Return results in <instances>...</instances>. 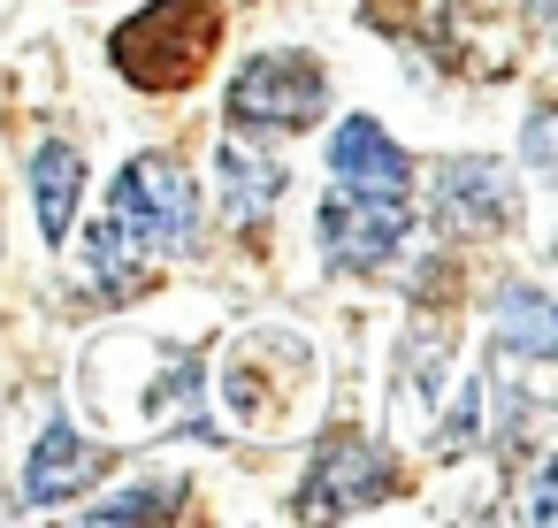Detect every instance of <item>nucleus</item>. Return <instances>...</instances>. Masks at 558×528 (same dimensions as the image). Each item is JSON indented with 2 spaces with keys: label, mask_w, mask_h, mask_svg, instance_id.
Listing matches in <instances>:
<instances>
[{
  "label": "nucleus",
  "mask_w": 558,
  "mask_h": 528,
  "mask_svg": "<svg viewBox=\"0 0 558 528\" xmlns=\"http://www.w3.org/2000/svg\"><path fill=\"white\" fill-rule=\"evenodd\" d=\"M390 490H398L390 452H383L375 436L337 429V436H322V444H314V459H306L299 513H367V505H383Z\"/></svg>",
  "instance_id": "obj_5"
},
{
  "label": "nucleus",
  "mask_w": 558,
  "mask_h": 528,
  "mask_svg": "<svg viewBox=\"0 0 558 528\" xmlns=\"http://www.w3.org/2000/svg\"><path fill=\"white\" fill-rule=\"evenodd\" d=\"M329 169H337V184H367V192H405L413 184V161L390 146V131L375 116H344L329 131Z\"/></svg>",
  "instance_id": "obj_8"
},
{
  "label": "nucleus",
  "mask_w": 558,
  "mask_h": 528,
  "mask_svg": "<svg viewBox=\"0 0 558 528\" xmlns=\"http://www.w3.org/2000/svg\"><path fill=\"white\" fill-rule=\"evenodd\" d=\"M215 47H222V9L215 0H154V9H138L108 39V62L138 93H184V85H199Z\"/></svg>",
  "instance_id": "obj_1"
},
{
  "label": "nucleus",
  "mask_w": 558,
  "mask_h": 528,
  "mask_svg": "<svg viewBox=\"0 0 558 528\" xmlns=\"http://www.w3.org/2000/svg\"><path fill=\"white\" fill-rule=\"evenodd\" d=\"M108 230L146 253V261H177L192 253V230H199V192L184 177L177 154H131L116 169V192H108Z\"/></svg>",
  "instance_id": "obj_2"
},
{
  "label": "nucleus",
  "mask_w": 558,
  "mask_h": 528,
  "mask_svg": "<svg viewBox=\"0 0 558 528\" xmlns=\"http://www.w3.org/2000/svg\"><path fill=\"white\" fill-rule=\"evenodd\" d=\"M329 108V77L314 55H253L230 77V123L238 131H306Z\"/></svg>",
  "instance_id": "obj_3"
},
{
  "label": "nucleus",
  "mask_w": 558,
  "mask_h": 528,
  "mask_svg": "<svg viewBox=\"0 0 558 528\" xmlns=\"http://www.w3.org/2000/svg\"><path fill=\"white\" fill-rule=\"evenodd\" d=\"M108 467V444H93L70 413H54L47 429H39V444H32V467H24V497L32 505H62V497H77L93 475Z\"/></svg>",
  "instance_id": "obj_7"
},
{
  "label": "nucleus",
  "mask_w": 558,
  "mask_h": 528,
  "mask_svg": "<svg viewBox=\"0 0 558 528\" xmlns=\"http://www.w3.org/2000/svg\"><path fill=\"white\" fill-rule=\"evenodd\" d=\"M215 177H222V207H230V223H260V215L276 207V192H283V161L260 154L253 139H222Z\"/></svg>",
  "instance_id": "obj_9"
},
{
  "label": "nucleus",
  "mask_w": 558,
  "mask_h": 528,
  "mask_svg": "<svg viewBox=\"0 0 558 528\" xmlns=\"http://www.w3.org/2000/svg\"><path fill=\"white\" fill-rule=\"evenodd\" d=\"M314 223H322V245H329L337 268H383V261H398V245L413 230V207H405V192L337 184Z\"/></svg>",
  "instance_id": "obj_4"
},
{
  "label": "nucleus",
  "mask_w": 558,
  "mask_h": 528,
  "mask_svg": "<svg viewBox=\"0 0 558 528\" xmlns=\"http://www.w3.org/2000/svg\"><path fill=\"white\" fill-rule=\"evenodd\" d=\"M177 505H184V482H138L123 497H100L85 520H169Z\"/></svg>",
  "instance_id": "obj_12"
},
{
  "label": "nucleus",
  "mask_w": 558,
  "mask_h": 528,
  "mask_svg": "<svg viewBox=\"0 0 558 528\" xmlns=\"http://www.w3.org/2000/svg\"><path fill=\"white\" fill-rule=\"evenodd\" d=\"M550 490H558V475H550V467H535V490H527V520H550Z\"/></svg>",
  "instance_id": "obj_14"
},
{
  "label": "nucleus",
  "mask_w": 558,
  "mask_h": 528,
  "mask_svg": "<svg viewBox=\"0 0 558 528\" xmlns=\"http://www.w3.org/2000/svg\"><path fill=\"white\" fill-rule=\"evenodd\" d=\"M436 223H451V230H512L520 192H512L505 161H482V154L436 161Z\"/></svg>",
  "instance_id": "obj_6"
},
{
  "label": "nucleus",
  "mask_w": 558,
  "mask_h": 528,
  "mask_svg": "<svg viewBox=\"0 0 558 528\" xmlns=\"http://www.w3.org/2000/svg\"><path fill=\"white\" fill-rule=\"evenodd\" d=\"M497 352H520V360H550L558 352V314L535 284H505L497 291Z\"/></svg>",
  "instance_id": "obj_11"
},
{
  "label": "nucleus",
  "mask_w": 558,
  "mask_h": 528,
  "mask_svg": "<svg viewBox=\"0 0 558 528\" xmlns=\"http://www.w3.org/2000/svg\"><path fill=\"white\" fill-rule=\"evenodd\" d=\"M32 200H39V230L47 245H70V223H77V200H85V154L77 146H39L32 161Z\"/></svg>",
  "instance_id": "obj_10"
},
{
  "label": "nucleus",
  "mask_w": 558,
  "mask_h": 528,
  "mask_svg": "<svg viewBox=\"0 0 558 528\" xmlns=\"http://www.w3.org/2000/svg\"><path fill=\"white\" fill-rule=\"evenodd\" d=\"M527 161H535V169H550V116H543V108L527 116Z\"/></svg>",
  "instance_id": "obj_13"
}]
</instances>
